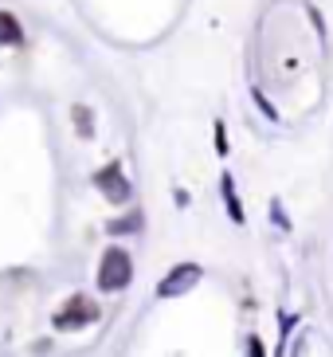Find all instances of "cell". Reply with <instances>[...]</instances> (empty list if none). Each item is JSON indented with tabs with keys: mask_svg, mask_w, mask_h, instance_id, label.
<instances>
[{
	"mask_svg": "<svg viewBox=\"0 0 333 357\" xmlns=\"http://www.w3.org/2000/svg\"><path fill=\"white\" fill-rule=\"evenodd\" d=\"M75 126H79V134H91V110L86 106H75Z\"/></svg>",
	"mask_w": 333,
	"mask_h": 357,
	"instance_id": "cell-8",
	"label": "cell"
},
{
	"mask_svg": "<svg viewBox=\"0 0 333 357\" xmlns=\"http://www.w3.org/2000/svg\"><path fill=\"white\" fill-rule=\"evenodd\" d=\"M247 354H251V357H267V354H263V342H259V337H251V342H247Z\"/></svg>",
	"mask_w": 333,
	"mask_h": 357,
	"instance_id": "cell-9",
	"label": "cell"
},
{
	"mask_svg": "<svg viewBox=\"0 0 333 357\" xmlns=\"http://www.w3.org/2000/svg\"><path fill=\"white\" fill-rule=\"evenodd\" d=\"M196 279H200V267H196V263H180V267H173V271L165 275V283L157 287V294H161V298H173V294L188 291Z\"/></svg>",
	"mask_w": 333,
	"mask_h": 357,
	"instance_id": "cell-4",
	"label": "cell"
},
{
	"mask_svg": "<svg viewBox=\"0 0 333 357\" xmlns=\"http://www.w3.org/2000/svg\"><path fill=\"white\" fill-rule=\"evenodd\" d=\"M130 279H134V259H130V252L110 248L102 255V263H98V287L102 291H125Z\"/></svg>",
	"mask_w": 333,
	"mask_h": 357,
	"instance_id": "cell-1",
	"label": "cell"
},
{
	"mask_svg": "<svg viewBox=\"0 0 333 357\" xmlns=\"http://www.w3.org/2000/svg\"><path fill=\"white\" fill-rule=\"evenodd\" d=\"M94 185L102 189V197L106 200H114V204H122V200H130V181L122 177V165H106V169H98L94 173Z\"/></svg>",
	"mask_w": 333,
	"mask_h": 357,
	"instance_id": "cell-3",
	"label": "cell"
},
{
	"mask_svg": "<svg viewBox=\"0 0 333 357\" xmlns=\"http://www.w3.org/2000/svg\"><path fill=\"white\" fill-rule=\"evenodd\" d=\"M98 314H102V310L94 306V298H86V294H71L67 306L55 314V330H83V326L98 322Z\"/></svg>",
	"mask_w": 333,
	"mask_h": 357,
	"instance_id": "cell-2",
	"label": "cell"
},
{
	"mask_svg": "<svg viewBox=\"0 0 333 357\" xmlns=\"http://www.w3.org/2000/svg\"><path fill=\"white\" fill-rule=\"evenodd\" d=\"M224 200H228L231 220H235V224H243V208H240V200H235V185H231V177H224Z\"/></svg>",
	"mask_w": 333,
	"mask_h": 357,
	"instance_id": "cell-7",
	"label": "cell"
},
{
	"mask_svg": "<svg viewBox=\"0 0 333 357\" xmlns=\"http://www.w3.org/2000/svg\"><path fill=\"white\" fill-rule=\"evenodd\" d=\"M125 231H141V212H130L122 220H110V236H125Z\"/></svg>",
	"mask_w": 333,
	"mask_h": 357,
	"instance_id": "cell-6",
	"label": "cell"
},
{
	"mask_svg": "<svg viewBox=\"0 0 333 357\" xmlns=\"http://www.w3.org/2000/svg\"><path fill=\"white\" fill-rule=\"evenodd\" d=\"M24 40V28L12 12H0V43H20Z\"/></svg>",
	"mask_w": 333,
	"mask_h": 357,
	"instance_id": "cell-5",
	"label": "cell"
}]
</instances>
